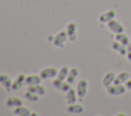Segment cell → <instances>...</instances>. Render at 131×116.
Listing matches in <instances>:
<instances>
[{"mask_svg":"<svg viewBox=\"0 0 131 116\" xmlns=\"http://www.w3.org/2000/svg\"><path fill=\"white\" fill-rule=\"evenodd\" d=\"M127 88L125 84H117V83H112L111 85L106 86V92L108 95L112 96H122L125 94Z\"/></svg>","mask_w":131,"mask_h":116,"instance_id":"6da1fadb","label":"cell"},{"mask_svg":"<svg viewBox=\"0 0 131 116\" xmlns=\"http://www.w3.org/2000/svg\"><path fill=\"white\" fill-rule=\"evenodd\" d=\"M106 25H107V28H108L112 33H114L115 35L125 32V26H124V24H123L121 21L116 20L115 18L112 19V20H110V21L106 23Z\"/></svg>","mask_w":131,"mask_h":116,"instance_id":"7a4b0ae2","label":"cell"},{"mask_svg":"<svg viewBox=\"0 0 131 116\" xmlns=\"http://www.w3.org/2000/svg\"><path fill=\"white\" fill-rule=\"evenodd\" d=\"M77 94H78V97L80 99V101L86 96L87 94V91H88V81L87 79L83 78V79H80L78 81V84H77Z\"/></svg>","mask_w":131,"mask_h":116,"instance_id":"3957f363","label":"cell"},{"mask_svg":"<svg viewBox=\"0 0 131 116\" xmlns=\"http://www.w3.org/2000/svg\"><path fill=\"white\" fill-rule=\"evenodd\" d=\"M67 40H69L67 31H61L56 36H54L53 44H54V46H56L58 48H62L64 46V43L67 42Z\"/></svg>","mask_w":131,"mask_h":116,"instance_id":"277c9868","label":"cell"},{"mask_svg":"<svg viewBox=\"0 0 131 116\" xmlns=\"http://www.w3.org/2000/svg\"><path fill=\"white\" fill-rule=\"evenodd\" d=\"M57 69L55 67H45L40 71V76L42 79H48V78H53L57 76Z\"/></svg>","mask_w":131,"mask_h":116,"instance_id":"5b68a950","label":"cell"},{"mask_svg":"<svg viewBox=\"0 0 131 116\" xmlns=\"http://www.w3.org/2000/svg\"><path fill=\"white\" fill-rule=\"evenodd\" d=\"M53 86L61 92H68L71 89V84L66 80V79H59V78H55L52 82Z\"/></svg>","mask_w":131,"mask_h":116,"instance_id":"8992f818","label":"cell"},{"mask_svg":"<svg viewBox=\"0 0 131 116\" xmlns=\"http://www.w3.org/2000/svg\"><path fill=\"white\" fill-rule=\"evenodd\" d=\"M67 34H68V38L69 41L74 42L77 39V24L75 22H69L67 25Z\"/></svg>","mask_w":131,"mask_h":116,"instance_id":"52a82bcc","label":"cell"},{"mask_svg":"<svg viewBox=\"0 0 131 116\" xmlns=\"http://www.w3.org/2000/svg\"><path fill=\"white\" fill-rule=\"evenodd\" d=\"M115 16H116V11H115L114 9H108V10H106L105 12H102V13L99 15L98 20H99L100 22H102V23H107L110 20L114 19Z\"/></svg>","mask_w":131,"mask_h":116,"instance_id":"ba28073f","label":"cell"},{"mask_svg":"<svg viewBox=\"0 0 131 116\" xmlns=\"http://www.w3.org/2000/svg\"><path fill=\"white\" fill-rule=\"evenodd\" d=\"M111 48L114 51L121 54V55H126V53H127V47L125 45H123L122 43H120L119 41H117V40H114L111 43Z\"/></svg>","mask_w":131,"mask_h":116,"instance_id":"9c48e42d","label":"cell"},{"mask_svg":"<svg viewBox=\"0 0 131 116\" xmlns=\"http://www.w3.org/2000/svg\"><path fill=\"white\" fill-rule=\"evenodd\" d=\"M26 77L27 75H25V73H19L12 82V90L13 91L19 90L24 85V83H26Z\"/></svg>","mask_w":131,"mask_h":116,"instance_id":"30bf717a","label":"cell"},{"mask_svg":"<svg viewBox=\"0 0 131 116\" xmlns=\"http://www.w3.org/2000/svg\"><path fill=\"white\" fill-rule=\"evenodd\" d=\"M84 111V106L82 104H78V103H74V104H70L67 107V112L70 114H81Z\"/></svg>","mask_w":131,"mask_h":116,"instance_id":"8fae6325","label":"cell"},{"mask_svg":"<svg viewBox=\"0 0 131 116\" xmlns=\"http://www.w3.org/2000/svg\"><path fill=\"white\" fill-rule=\"evenodd\" d=\"M12 79L10 78V76L9 75H7V74H0V83L4 86V89L6 90V91H11L12 90Z\"/></svg>","mask_w":131,"mask_h":116,"instance_id":"7c38bea8","label":"cell"},{"mask_svg":"<svg viewBox=\"0 0 131 116\" xmlns=\"http://www.w3.org/2000/svg\"><path fill=\"white\" fill-rule=\"evenodd\" d=\"M129 78H130V73H129L128 71H122V72H120L119 74L116 75L115 80H114V83H117V84H124Z\"/></svg>","mask_w":131,"mask_h":116,"instance_id":"4fadbf2b","label":"cell"},{"mask_svg":"<svg viewBox=\"0 0 131 116\" xmlns=\"http://www.w3.org/2000/svg\"><path fill=\"white\" fill-rule=\"evenodd\" d=\"M27 91H30L32 93H35L39 96H44L46 94V89L43 84L39 83V84H35V85H28Z\"/></svg>","mask_w":131,"mask_h":116,"instance_id":"5bb4252c","label":"cell"},{"mask_svg":"<svg viewBox=\"0 0 131 116\" xmlns=\"http://www.w3.org/2000/svg\"><path fill=\"white\" fill-rule=\"evenodd\" d=\"M77 100H78V94H77V91H75L74 89H70L68 92H66V101L67 103L70 105V104H74V103H77Z\"/></svg>","mask_w":131,"mask_h":116,"instance_id":"9a60e30c","label":"cell"},{"mask_svg":"<svg viewBox=\"0 0 131 116\" xmlns=\"http://www.w3.org/2000/svg\"><path fill=\"white\" fill-rule=\"evenodd\" d=\"M115 77H116V74L114 71H108L104 74L103 78H102V84L103 86H108L111 85L112 83H114V80H115Z\"/></svg>","mask_w":131,"mask_h":116,"instance_id":"2e32d148","label":"cell"},{"mask_svg":"<svg viewBox=\"0 0 131 116\" xmlns=\"http://www.w3.org/2000/svg\"><path fill=\"white\" fill-rule=\"evenodd\" d=\"M41 76L40 75H36V74H30L27 75L26 77V84L27 85H35V84H39L41 83Z\"/></svg>","mask_w":131,"mask_h":116,"instance_id":"e0dca14e","label":"cell"},{"mask_svg":"<svg viewBox=\"0 0 131 116\" xmlns=\"http://www.w3.org/2000/svg\"><path fill=\"white\" fill-rule=\"evenodd\" d=\"M78 74H79V69H78L77 67H72V68L70 69V71H69V74H68L66 80H67L70 84H73L74 81L76 80Z\"/></svg>","mask_w":131,"mask_h":116,"instance_id":"ac0fdd59","label":"cell"},{"mask_svg":"<svg viewBox=\"0 0 131 116\" xmlns=\"http://www.w3.org/2000/svg\"><path fill=\"white\" fill-rule=\"evenodd\" d=\"M24 104L23 100L18 97H10L6 100V106L8 107H18V106H21Z\"/></svg>","mask_w":131,"mask_h":116,"instance_id":"d6986e66","label":"cell"},{"mask_svg":"<svg viewBox=\"0 0 131 116\" xmlns=\"http://www.w3.org/2000/svg\"><path fill=\"white\" fill-rule=\"evenodd\" d=\"M13 114L17 115V116H29V115H31V111H30V109H28L27 107H24L21 105V106L15 107V109L13 110Z\"/></svg>","mask_w":131,"mask_h":116,"instance_id":"ffe728a7","label":"cell"},{"mask_svg":"<svg viewBox=\"0 0 131 116\" xmlns=\"http://www.w3.org/2000/svg\"><path fill=\"white\" fill-rule=\"evenodd\" d=\"M115 40L119 41L120 43H122L123 45H125L126 47L128 46V44L130 43V40H129V37L127 35H125L124 33H120V34H116L115 35Z\"/></svg>","mask_w":131,"mask_h":116,"instance_id":"44dd1931","label":"cell"},{"mask_svg":"<svg viewBox=\"0 0 131 116\" xmlns=\"http://www.w3.org/2000/svg\"><path fill=\"white\" fill-rule=\"evenodd\" d=\"M25 98L28 100V101H30V102H38L39 100H40V96L39 95H37V94H35V93H32V92H30V91H27L26 93H25Z\"/></svg>","mask_w":131,"mask_h":116,"instance_id":"7402d4cb","label":"cell"},{"mask_svg":"<svg viewBox=\"0 0 131 116\" xmlns=\"http://www.w3.org/2000/svg\"><path fill=\"white\" fill-rule=\"evenodd\" d=\"M69 71H70V69H69L68 66H62V67L58 70L57 78H59V79H66L67 76H68V74H69Z\"/></svg>","mask_w":131,"mask_h":116,"instance_id":"603a6c76","label":"cell"},{"mask_svg":"<svg viewBox=\"0 0 131 116\" xmlns=\"http://www.w3.org/2000/svg\"><path fill=\"white\" fill-rule=\"evenodd\" d=\"M126 56H127V59L129 60V62H131V42L128 44L127 46V53H126Z\"/></svg>","mask_w":131,"mask_h":116,"instance_id":"cb8c5ba5","label":"cell"},{"mask_svg":"<svg viewBox=\"0 0 131 116\" xmlns=\"http://www.w3.org/2000/svg\"><path fill=\"white\" fill-rule=\"evenodd\" d=\"M125 85H126L127 90H130V91H131V78H129V79L125 82Z\"/></svg>","mask_w":131,"mask_h":116,"instance_id":"d4e9b609","label":"cell"},{"mask_svg":"<svg viewBox=\"0 0 131 116\" xmlns=\"http://www.w3.org/2000/svg\"><path fill=\"white\" fill-rule=\"evenodd\" d=\"M47 40H48V42H53V40H54V36H48V38H47Z\"/></svg>","mask_w":131,"mask_h":116,"instance_id":"484cf974","label":"cell"},{"mask_svg":"<svg viewBox=\"0 0 131 116\" xmlns=\"http://www.w3.org/2000/svg\"><path fill=\"white\" fill-rule=\"evenodd\" d=\"M31 115H32V116H37L38 114H37L36 112H31Z\"/></svg>","mask_w":131,"mask_h":116,"instance_id":"4316f807","label":"cell"}]
</instances>
